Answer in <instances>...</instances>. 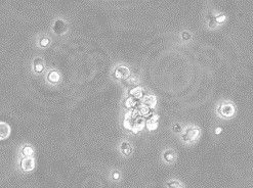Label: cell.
Wrapping results in <instances>:
<instances>
[{
    "label": "cell",
    "mask_w": 253,
    "mask_h": 188,
    "mask_svg": "<svg viewBox=\"0 0 253 188\" xmlns=\"http://www.w3.org/2000/svg\"><path fill=\"white\" fill-rule=\"evenodd\" d=\"M120 151L124 157H128L132 152V146L128 141H122L120 144Z\"/></svg>",
    "instance_id": "7c38bea8"
},
{
    "label": "cell",
    "mask_w": 253,
    "mask_h": 188,
    "mask_svg": "<svg viewBox=\"0 0 253 188\" xmlns=\"http://www.w3.org/2000/svg\"><path fill=\"white\" fill-rule=\"evenodd\" d=\"M112 179L115 180V181H118L120 179V173L118 171H114L112 173Z\"/></svg>",
    "instance_id": "d4e9b609"
},
{
    "label": "cell",
    "mask_w": 253,
    "mask_h": 188,
    "mask_svg": "<svg viewBox=\"0 0 253 188\" xmlns=\"http://www.w3.org/2000/svg\"><path fill=\"white\" fill-rule=\"evenodd\" d=\"M201 130L198 127H188L182 134V140L186 142H194L200 137Z\"/></svg>",
    "instance_id": "6da1fadb"
},
{
    "label": "cell",
    "mask_w": 253,
    "mask_h": 188,
    "mask_svg": "<svg viewBox=\"0 0 253 188\" xmlns=\"http://www.w3.org/2000/svg\"><path fill=\"white\" fill-rule=\"evenodd\" d=\"M130 71L125 65H118L114 71V77L119 80H125L129 77Z\"/></svg>",
    "instance_id": "277c9868"
},
{
    "label": "cell",
    "mask_w": 253,
    "mask_h": 188,
    "mask_svg": "<svg viewBox=\"0 0 253 188\" xmlns=\"http://www.w3.org/2000/svg\"><path fill=\"white\" fill-rule=\"evenodd\" d=\"M166 185H167L168 188H184V185L177 180H170V181L167 182Z\"/></svg>",
    "instance_id": "d6986e66"
},
{
    "label": "cell",
    "mask_w": 253,
    "mask_h": 188,
    "mask_svg": "<svg viewBox=\"0 0 253 188\" xmlns=\"http://www.w3.org/2000/svg\"><path fill=\"white\" fill-rule=\"evenodd\" d=\"M217 26H218V24H217V22H216V17L210 13L209 17H208V27H209L210 29H215Z\"/></svg>",
    "instance_id": "ac0fdd59"
},
{
    "label": "cell",
    "mask_w": 253,
    "mask_h": 188,
    "mask_svg": "<svg viewBox=\"0 0 253 188\" xmlns=\"http://www.w3.org/2000/svg\"><path fill=\"white\" fill-rule=\"evenodd\" d=\"M21 168L24 172H31L35 168V159L33 157H25L21 159Z\"/></svg>",
    "instance_id": "5b68a950"
},
{
    "label": "cell",
    "mask_w": 253,
    "mask_h": 188,
    "mask_svg": "<svg viewBox=\"0 0 253 188\" xmlns=\"http://www.w3.org/2000/svg\"><path fill=\"white\" fill-rule=\"evenodd\" d=\"M11 133V127L7 125L6 123L1 122L0 123V138L1 139H5Z\"/></svg>",
    "instance_id": "9a60e30c"
},
{
    "label": "cell",
    "mask_w": 253,
    "mask_h": 188,
    "mask_svg": "<svg viewBox=\"0 0 253 188\" xmlns=\"http://www.w3.org/2000/svg\"><path fill=\"white\" fill-rule=\"evenodd\" d=\"M128 94L136 100H139L140 98H144V89L142 87H133L128 91Z\"/></svg>",
    "instance_id": "ba28073f"
},
{
    "label": "cell",
    "mask_w": 253,
    "mask_h": 188,
    "mask_svg": "<svg viewBox=\"0 0 253 188\" xmlns=\"http://www.w3.org/2000/svg\"><path fill=\"white\" fill-rule=\"evenodd\" d=\"M136 99H134L133 97H131V96H128V98H126V100H125V107H127V109H131V107H133L134 105H135V103L134 102H136Z\"/></svg>",
    "instance_id": "ffe728a7"
},
{
    "label": "cell",
    "mask_w": 253,
    "mask_h": 188,
    "mask_svg": "<svg viewBox=\"0 0 253 188\" xmlns=\"http://www.w3.org/2000/svg\"><path fill=\"white\" fill-rule=\"evenodd\" d=\"M22 155L25 157H32V155H34V149L31 145H25L22 149Z\"/></svg>",
    "instance_id": "2e32d148"
},
{
    "label": "cell",
    "mask_w": 253,
    "mask_h": 188,
    "mask_svg": "<svg viewBox=\"0 0 253 188\" xmlns=\"http://www.w3.org/2000/svg\"><path fill=\"white\" fill-rule=\"evenodd\" d=\"M221 131H222L221 128H220V127H217V128H216V129H215V131H214V133H215L216 135H218V134L221 133Z\"/></svg>",
    "instance_id": "484cf974"
},
{
    "label": "cell",
    "mask_w": 253,
    "mask_h": 188,
    "mask_svg": "<svg viewBox=\"0 0 253 188\" xmlns=\"http://www.w3.org/2000/svg\"><path fill=\"white\" fill-rule=\"evenodd\" d=\"M152 111V109L151 107H149L148 105L144 104V103H140L139 105H138V113L142 116H146L150 113V111Z\"/></svg>",
    "instance_id": "e0dca14e"
},
{
    "label": "cell",
    "mask_w": 253,
    "mask_h": 188,
    "mask_svg": "<svg viewBox=\"0 0 253 188\" xmlns=\"http://www.w3.org/2000/svg\"><path fill=\"white\" fill-rule=\"evenodd\" d=\"M226 17L224 15V13H220V15H216V22H217V24H222L226 22Z\"/></svg>",
    "instance_id": "603a6c76"
},
{
    "label": "cell",
    "mask_w": 253,
    "mask_h": 188,
    "mask_svg": "<svg viewBox=\"0 0 253 188\" xmlns=\"http://www.w3.org/2000/svg\"><path fill=\"white\" fill-rule=\"evenodd\" d=\"M163 159L168 164L174 163L176 161V152L172 149H166L163 152Z\"/></svg>",
    "instance_id": "30bf717a"
},
{
    "label": "cell",
    "mask_w": 253,
    "mask_h": 188,
    "mask_svg": "<svg viewBox=\"0 0 253 188\" xmlns=\"http://www.w3.org/2000/svg\"><path fill=\"white\" fill-rule=\"evenodd\" d=\"M33 70L35 73L41 74L45 70V65H44V61L41 57H36L33 61Z\"/></svg>",
    "instance_id": "52a82bcc"
},
{
    "label": "cell",
    "mask_w": 253,
    "mask_h": 188,
    "mask_svg": "<svg viewBox=\"0 0 253 188\" xmlns=\"http://www.w3.org/2000/svg\"><path fill=\"white\" fill-rule=\"evenodd\" d=\"M217 113L224 118H231L236 113V107L232 102H222L218 107Z\"/></svg>",
    "instance_id": "7a4b0ae2"
},
{
    "label": "cell",
    "mask_w": 253,
    "mask_h": 188,
    "mask_svg": "<svg viewBox=\"0 0 253 188\" xmlns=\"http://www.w3.org/2000/svg\"><path fill=\"white\" fill-rule=\"evenodd\" d=\"M156 101H157V99H156V97L154 96V95H144V98H142V103H144V104L148 105L149 107H151V109H154L156 105Z\"/></svg>",
    "instance_id": "4fadbf2b"
},
{
    "label": "cell",
    "mask_w": 253,
    "mask_h": 188,
    "mask_svg": "<svg viewBox=\"0 0 253 188\" xmlns=\"http://www.w3.org/2000/svg\"><path fill=\"white\" fill-rule=\"evenodd\" d=\"M47 81L51 84H57L60 82L61 80V74L59 73L57 71L55 70H53V71H50L49 73L47 74V77H46Z\"/></svg>",
    "instance_id": "8fae6325"
},
{
    "label": "cell",
    "mask_w": 253,
    "mask_h": 188,
    "mask_svg": "<svg viewBox=\"0 0 253 188\" xmlns=\"http://www.w3.org/2000/svg\"><path fill=\"white\" fill-rule=\"evenodd\" d=\"M69 29V24L68 22L64 21L62 19H59L55 21L53 25V31L55 32L57 35H62V34L66 33Z\"/></svg>",
    "instance_id": "3957f363"
},
{
    "label": "cell",
    "mask_w": 253,
    "mask_h": 188,
    "mask_svg": "<svg viewBox=\"0 0 253 188\" xmlns=\"http://www.w3.org/2000/svg\"><path fill=\"white\" fill-rule=\"evenodd\" d=\"M134 119H135V118H133V113H129L125 117V119H124V121H123V126L126 130H131L132 131Z\"/></svg>",
    "instance_id": "5bb4252c"
},
{
    "label": "cell",
    "mask_w": 253,
    "mask_h": 188,
    "mask_svg": "<svg viewBox=\"0 0 253 188\" xmlns=\"http://www.w3.org/2000/svg\"><path fill=\"white\" fill-rule=\"evenodd\" d=\"M159 119L160 117L156 113H153L149 117V119L146 120V126L148 128L149 131H154L158 128V125H159Z\"/></svg>",
    "instance_id": "8992f818"
},
{
    "label": "cell",
    "mask_w": 253,
    "mask_h": 188,
    "mask_svg": "<svg viewBox=\"0 0 253 188\" xmlns=\"http://www.w3.org/2000/svg\"><path fill=\"white\" fill-rule=\"evenodd\" d=\"M172 129H173V131L176 132V133H179V132L182 131V127L179 124H174V125L172 126Z\"/></svg>",
    "instance_id": "cb8c5ba5"
},
{
    "label": "cell",
    "mask_w": 253,
    "mask_h": 188,
    "mask_svg": "<svg viewBox=\"0 0 253 188\" xmlns=\"http://www.w3.org/2000/svg\"><path fill=\"white\" fill-rule=\"evenodd\" d=\"M180 36H182V40H184V41H188V40H191V39H192V34H191L190 32H188V31H184V32H182V34H180Z\"/></svg>",
    "instance_id": "7402d4cb"
},
{
    "label": "cell",
    "mask_w": 253,
    "mask_h": 188,
    "mask_svg": "<svg viewBox=\"0 0 253 188\" xmlns=\"http://www.w3.org/2000/svg\"><path fill=\"white\" fill-rule=\"evenodd\" d=\"M50 43V39L48 37H42L39 41V44L41 47H47Z\"/></svg>",
    "instance_id": "44dd1931"
},
{
    "label": "cell",
    "mask_w": 253,
    "mask_h": 188,
    "mask_svg": "<svg viewBox=\"0 0 253 188\" xmlns=\"http://www.w3.org/2000/svg\"><path fill=\"white\" fill-rule=\"evenodd\" d=\"M146 121H144V118H135L134 119V122H133V128H132V132L134 133H137L139 132L140 130L144 129V127L146 126Z\"/></svg>",
    "instance_id": "9c48e42d"
}]
</instances>
